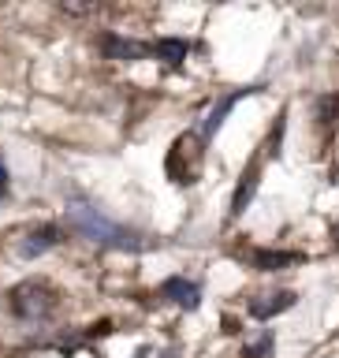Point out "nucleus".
<instances>
[{"label":"nucleus","mask_w":339,"mask_h":358,"mask_svg":"<svg viewBox=\"0 0 339 358\" xmlns=\"http://www.w3.org/2000/svg\"><path fill=\"white\" fill-rule=\"evenodd\" d=\"M257 176H261V164L250 161V168H246L243 179H239V187H235V198H231V217H243L246 206L254 201V194H257Z\"/></svg>","instance_id":"8"},{"label":"nucleus","mask_w":339,"mask_h":358,"mask_svg":"<svg viewBox=\"0 0 339 358\" xmlns=\"http://www.w3.org/2000/svg\"><path fill=\"white\" fill-rule=\"evenodd\" d=\"M187 49H190V45L183 38H157L150 45V56H157V60L168 64V67H179V64L187 60Z\"/></svg>","instance_id":"10"},{"label":"nucleus","mask_w":339,"mask_h":358,"mask_svg":"<svg viewBox=\"0 0 339 358\" xmlns=\"http://www.w3.org/2000/svg\"><path fill=\"white\" fill-rule=\"evenodd\" d=\"M8 194V164H4V157H0V198Z\"/></svg>","instance_id":"14"},{"label":"nucleus","mask_w":339,"mask_h":358,"mask_svg":"<svg viewBox=\"0 0 339 358\" xmlns=\"http://www.w3.org/2000/svg\"><path fill=\"white\" fill-rule=\"evenodd\" d=\"M332 239H336V246H339V224H336V228H332Z\"/></svg>","instance_id":"15"},{"label":"nucleus","mask_w":339,"mask_h":358,"mask_svg":"<svg viewBox=\"0 0 339 358\" xmlns=\"http://www.w3.org/2000/svg\"><path fill=\"white\" fill-rule=\"evenodd\" d=\"M161 358H175V351H164V355H161Z\"/></svg>","instance_id":"16"},{"label":"nucleus","mask_w":339,"mask_h":358,"mask_svg":"<svg viewBox=\"0 0 339 358\" xmlns=\"http://www.w3.org/2000/svg\"><path fill=\"white\" fill-rule=\"evenodd\" d=\"M268 351H273V332H261L257 340H250V343H246L243 358H265Z\"/></svg>","instance_id":"13"},{"label":"nucleus","mask_w":339,"mask_h":358,"mask_svg":"<svg viewBox=\"0 0 339 358\" xmlns=\"http://www.w3.org/2000/svg\"><path fill=\"white\" fill-rule=\"evenodd\" d=\"M161 295H164L168 302H175L179 310H198V306H201V287L194 284V280H187V276L164 280V284H161Z\"/></svg>","instance_id":"6"},{"label":"nucleus","mask_w":339,"mask_h":358,"mask_svg":"<svg viewBox=\"0 0 339 358\" xmlns=\"http://www.w3.org/2000/svg\"><path fill=\"white\" fill-rule=\"evenodd\" d=\"M302 254L295 250H257L254 254V268H261V273H276V268H291L298 265Z\"/></svg>","instance_id":"11"},{"label":"nucleus","mask_w":339,"mask_h":358,"mask_svg":"<svg viewBox=\"0 0 339 358\" xmlns=\"http://www.w3.org/2000/svg\"><path fill=\"white\" fill-rule=\"evenodd\" d=\"M60 243H64V231L56 228V224H38V228H30L27 235H22L19 254H22V257H41V254L56 250Z\"/></svg>","instance_id":"4"},{"label":"nucleus","mask_w":339,"mask_h":358,"mask_svg":"<svg viewBox=\"0 0 339 358\" xmlns=\"http://www.w3.org/2000/svg\"><path fill=\"white\" fill-rule=\"evenodd\" d=\"M317 123L324 127V134L332 127H339V94H329V97L317 101Z\"/></svg>","instance_id":"12"},{"label":"nucleus","mask_w":339,"mask_h":358,"mask_svg":"<svg viewBox=\"0 0 339 358\" xmlns=\"http://www.w3.org/2000/svg\"><path fill=\"white\" fill-rule=\"evenodd\" d=\"M250 94H254V90H235V94H228V97H220V101H217V105H212V112H209V120H205V127H201V131H198V134H201V138H205V142H209V138H212V134H217V131H220V123H224V120H228V112H231L235 105H239V101H243V97H250Z\"/></svg>","instance_id":"7"},{"label":"nucleus","mask_w":339,"mask_h":358,"mask_svg":"<svg viewBox=\"0 0 339 358\" xmlns=\"http://www.w3.org/2000/svg\"><path fill=\"white\" fill-rule=\"evenodd\" d=\"M201 164H205V138H201L198 131L179 134L172 142V150H168V161H164L168 179H172L175 187H190V183H198Z\"/></svg>","instance_id":"2"},{"label":"nucleus","mask_w":339,"mask_h":358,"mask_svg":"<svg viewBox=\"0 0 339 358\" xmlns=\"http://www.w3.org/2000/svg\"><path fill=\"white\" fill-rule=\"evenodd\" d=\"M101 49H105L112 60H142V56H150V45L142 41H131V38H116V34H108L105 41H101Z\"/></svg>","instance_id":"9"},{"label":"nucleus","mask_w":339,"mask_h":358,"mask_svg":"<svg viewBox=\"0 0 339 358\" xmlns=\"http://www.w3.org/2000/svg\"><path fill=\"white\" fill-rule=\"evenodd\" d=\"M67 220L75 224V231H82V239H94L101 246H112V250L138 254V250H150V246H153L142 231L127 228V224L108 220L105 213L94 209L86 198H71V201H67Z\"/></svg>","instance_id":"1"},{"label":"nucleus","mask_w":339,"mask_h":358,"mask_svg":"<svg viewBox=\"0 0 339 358\" xmlns=\"http://www.w3.org/2000/svg\"><path fill=\"white\" fill-rule=\"evenodd\" d=\"M298 302V295L295 291H268V295H257V299H250V317L254 321H268V317H276V313H284V310H291Z\"/></svg>","instance_id":"5"},{"label":"nucleus","mask_w":339,"mask_h":358,"mask_svg":"<svg viewBox=\"0 0 339 358\" xmlns=\"http://www.w3.org/2000/svg\"><path fill=\"white\" fill-rule=\"evenodd\" d=\"M8 302H11V313L22 321H45L49 313L60 306V291L45 280H22L8 291Z\"/></svg>","instance_id":"3"}]
</instances>
